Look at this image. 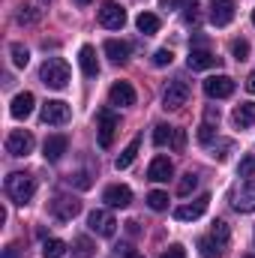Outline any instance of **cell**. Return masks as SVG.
Here are the masks:
<instances>
[{"label": "cell", "mask_w": 255, "mask_h": 258, "mask_svg": "<svg viewBox=\"0 0 255 258\" xmlns=\"http://www.w3.org/2000/svg\"><path fill=\"white\" fill-rule=\"evenodd\" d=\"M33 144H36V138L27 129H12L9 138H6V153L9 156H30L33 153Z\"/></svg>", "instance_id": "cell-4"}, {"label": "cell", "mask_w": 255, "mask_h": 258, "mask_svg": "<svg viewBox=\"0 0 255 258\" xmlns=\"http://www.w3.org/2000/svg\"><path fill=\"white\" fill-rule=\"evenodd\" d=\"M135 27H138L144 36H153V33H159L162 21H159V15H153V12H141V15L135 18Z\"/></svg>", "instance_id": "cell-23"}, {"label": "cell", "mask_w": 255, "mask_h": 258, "mask_svg": "<svg viewBox=\"0 0 255 258\" xmlns=\"http://www.w3.org/2000/svg\"><path fill=\"white\" fill-rule=\"evenodd\" d=\"M204 93L210 99H228L234 93V78H228V75H210L204 81Z\"/></svg>", "instance_id": "cell-7"}, {"label": "cell", "mask_w": 255, "mask_h": 258, "mask_svg": "<svg viewBox=\"0 0 255 258\" xmlns=\"http://www.w3.org/2000/svg\"><path fill=\"white\" fill-rule=\"evenodd\" d=\"M75 3H78V6H87V3H90V0H75Z\"/></svg>", "instance_id": "cell-45"}, {"label": "cell", "mask_w": 255, "mask_h": 258, "mask_svg": "<svg viewBox=\"0 0 255 258\" xmlns=\"http://www.w3.org/2000/svg\"><path fill=\"white\" fill-rule=\"evenodd\" d=\"M33 105H36V96H33L30 90H24V93H18V96L12 99L9 114H12L15 120H24V117H30V114H33Z\"/></svg>", "instance_id": "cell-15"}, {"label": "cell", "mask_w": 255, "mask_h": 258, "mask_svg": "<svg viewBox=\"0 0 255 258\" xmlns=\"http://www.w3.org/2000/svg\"><path fill=\"white\" fill-rule=\"evenodd\" d=\"M138 147H141V138H132V141L126 144V150H123V153L117 156V162H114V165H117V171H123V168H129V165L135 162V156H138Z\"/></svg>", "instance_id": "cell-25"}, {"label": "cell", "mask_w": 255, "mask_h": 258, "mask_svg": "<svg viewBox=\"0 0 255 258\" xmlns=\"http://www.w3.org/2000/svg\"><path fill=\"white\" fill-rule=\"evenodd\" d=\"M192 0H159L162 9H177V6H189Z\"/></svg>", "instance_id": "cell-42"}, {"label": "cell", "mask_w": 255, "mask_h": 258, "mask_svg": "<svg viewBox=\"0 0 255 258\" xmlns=\"http://www.w3.org/2000/svg\"><path fill=\"white\" fill-rule=\"evenodd\" d=\"M60 255H66V243L63 240L51 237V240L42 243V258H60Z\"/></svg>", "instance_id": "cell-27"}, {"label": "cell", "mask_w": 255, "mask_h": 258, "mask_svg": "<svg viewBox=\"0 0 255 258\" xmlns=\"http://www.w3.org/2000/svg\"><path fill=\"white\" fill-rule=\"evenodd\" d=\"M99 24L108 27V30H120V27L126 24V12H123V6L114 3V0H105V3L99 6Z\"/></svg>", "instance_id": "cell-5"}, {"label": "cell", "mask_w": 255, "mask_h": 258, "mask_svg": "<svg viewBox=\"0 0 255 258\" xmlns=\"http://www.w3.org/2000/svg\"><path fill=\"white\" fill-rule=\"evenodd\" d=\"M171 141H174V126L159 123V126L153 129V144H156V147H165V144H171Z\"/></svg>", "instance_id": "cell-28"}, {"label": "cell", "mask_w": 255, "mask_h": 258, "mask_svg": "<svg viewBox=\"0 0 255 258\" xmlns=\"http://www.w3.org/2000/svg\"><path fill=\"white\" fill-rule=\"evenodd\" d=\"M204 123H210V126L216 123V126H219V108H213V105H210V108L204 111Z\"/></svg>", "instance_id": "cell-41"}, {"label": "cell", "mask_w": 255, "mask_h": 258, "mask_svg": "<svg viewBox=\"0 0 255 258\" xmlns=\"http://www.w3.org/2000/svg\"><path fill=\"white\" fill-rule=\"evenodd\" d=\"M39 117H42L45 126H66V123L72 120V108L66 105L63 99H48V102L42 105Z\"/></svg>", "instance_id": "cell-3"}, {"label": "cell", "mask_w": 255, "mask_h": 258, "mask_svg": "<svg viewBox=\"0 0 255 258\" xmlns=\"http://www.w3.org/2000/svg\"><path fill=\"white\" fill-rule=\"evenodd\" d=\"M3 258H18V246H9V249H6V255Z\"/></svg>", "instance_id": "cell-44"}, {"label": "cell", "mask_w": 255, "mask_h": 258, "mask_svg": "<svg viewBox=\"0 0 255 258\" xmlns=\"http://www.w3.org/2000/svg\"><path fill=\"white\" fill-rule=\"evenodd\" d=\"M72 258H93V240L90 237H75L72 240Z\"/></svg>", "instance_id": "cell-26"}, {"label": "cell", "mask_w": 255, "mask_h": 258, "mask_svg": "<svg viewBox=\"0 0 255 258\" xmlns=\"http://www.w3.org/2000/svg\"><path fill=\"white\" fill-rule=\"evenodd\" d=\"M171 147H174V150H183V147H186V132H183V129H174V141H171Z\"/></svg>", "instance_id": "cell-40"}, {"label": "cell", "mask_w": 255, "mask_h": 258, "mask_svg": "<svg viewBox=\"0 0 255 258\" xmlns=\"http://www.w3.org/2000/svg\"><path fill=\"white\" fill-rule=\"evenodd\" d=\"M87 225H90V231H96L99 237H114V231H117V219H114L108 210H93V213L87 216Z\"/></svg>", "instance_id": "cell-6"}, {"label": "cell", "mask_w": 255, "mask_h": 258, "mask_svg": "<svg viewBox=\"0 0 255 258\" xmlns=\"http://www.w3.org/2000/svg\"><path fill=\"white\" fill-rule=\"evenodd\" d=\"M117 126H120V123H117V114L108 111V108H102V111H99V144H102V147H111Z\"/></svg>", "instance_id": "cell-12"}, {"label": "cell", "mask_w": 255, "mask_h": 258, "mask_svg": "<svg viewBox=\"0 0 255 258\" xmlns=\"http://www.w3.org/2000/svg\"><path fill=\"white\" fill-rule=\"evenodd\" d=\"M51 213L60 219V222H72L78 213H81V201L78 198H69V195H57L51 201Z\"/></svg>", "instance_id": "cell-9"}, {"label": "cell", "mask_w": 255, "mask_h": 258, "mask_svg": "<svg viewBox=\"0 0 255 258\" xmlns=\"http://www.w3.org/2000/svg\"><path fill=\"white\" fill-rule=\"evenodd\" d=\"M108 102L117 105V108L135 105V90H132V84H129V81H114L111 90H108Z\"/></svg>", "instance_id": "cell-11"}, {"label": "cell", "mask_w": 255, "mask_h": 258, "mask_svg": "<svg viewBox=\"0 0 255 258\" xmlns=\"http://www.w3.org/2000/svg\"><path fill=\"white\" fill-rule=\"evenodd\" d=\"M198 249H201V258H216V255H222V252L213 246V240H210V237H201V240H198Z\"/></svg>", "instance_id": "cell-35"}, {"label": "cell", "mask_w": 255, "mask_h": 258, "mask_svg": "<svg viewBox=\"0 0 255 258\" xmlns=\"http://www.w3.org/2000/svg\"><path fill=\"white\" fill-rule=\"evenodd\" d=\"M3 189L9 195V201L27 204V201L33 198V192H36V177H33V174H24V171H12V174L6 177Z\"/></svg>", "instance_id": "cell-1"}, {"label": "cell", "mask_w": 255, "mask_h": 258, "mask_svg": "<svg viewBox=\"0 0 255 258\" xmlns=\"http://www.w3.org/2000/svg\"><path fill=\"white\" fill-rule=\"evenodd\" d=\"M39 81L45 87H51V90H63L69 84V63L60 60V57H48L39 69Z\"/></svg>", "instance_id": "cell-2"}, {"label": "cell", "mask_w": 255, "mask_h": 258, "mask_svg": "<svg viewBox=\"0 0 255 258\" xmlns=\"http://www.w3.org/2000/svg\"><path fill=\"white\" fill-rule=\"evenodd\" d=\"M42 3H45V0H42Z\"/></svg>", "instance_id": "cell-48"}, {"label": "cell", "mask_w": 255, "mask_h": 258, "mask_svg": "<svg viewBox=\"0 0 255 258\" xmlns=\"http://www.w3.org/2000/svg\"><path fill=\"white\" fill-rule=\"evenodd\" d=\"M234 0H213L210 3V21L216 24V27H225V24H231L234 21Z\"/></svg>", "instance_id": "cell-14"}, {"label": "cell", "mask_w": 255, "mask_h": 258, "mask_svg": "<svg viewBox=\"0 0 255 258\" xmlns=\"http://www.w3.org/2000/svg\"><path fill=\"white\" fill-rule=\"evenodd\" d=\"M159 258H186V249H183L180 243H174V246H168V249H165Z\"/></svg>", "instance_id": "cell-38"}, {"label": "cell", "mask_w": 255, "mask_h": 258, "mask_svg": "<svg viewBox=\"0 0 255 258\" xmlns=\"http://www.w3.org/2000/svg\"><path fill=\"white\" fill-rule=\"evenodd\" d=\"M147 204H150V210H165L168 207V195L162 192V189H153V192L147 195Z\"/></svg>", "instance_id": "cell-31"}, {"label": "cell", "mask_w": 255, "mask_h": 258, "mask_svg": "<svg viewBox=\"0 0 255 258\" xmlns=\"http://www.w3.org/2000/svg\"><path fill=\"white\" fill-rule=\"evenodd\" d=\"M69 183H75L78 189H90V183H93V180H90V174H87V171H78V174H72V177H69Z\"/></svg>", "instance_id": "cell-36"}, {"label": "cell", "mask_w": 255, "mask_h": 258, "mask_svg": "<svg viewBox=\"0 0 255 258\" xmlns=\"http://www.w3.org/2000/svg\"><path fill=\"white\" fill-rule=\"evenodd\" d=\"M231 207H234L237 213H252L255 210V180H246L240 189H234Z\"/></svg>", "instance_id": "cell-10"}, {"label": "cell", "mask_w": 255, "mask_h": 258, "mask_svg": "<svg viewBox=\"0 0 255 258\" xmlns=\"http://www.w3.org/2000/svg\"><path fill=\"white\" fill-rule=\"evenodd\" d=\"M231 54H234V60H246L249 57V42L246 39H234L231 42Z\"/></svg>", "instance_id": "cell-34"}, {"label": "cell", "mask_w": 255, "mask_h": 258, "mask_svg": "<svg viewBox=\"0 0 255 258\" xmlns=\"http://www.w3.org/2000/svg\"><path fill=\"white\" fill-rule=\"evenodd\" d=\"M246 90H249V93H255V72L246 78Z\"/></svg>", "instance_id": "cell-43"}, {"label": "cell", "mask_w": 255, "mask_h": 258, "mask_svg": "<svg viewBox=\"0 0 255 258\" xmlns=\"http://www.w3.org/2000/svg\"><path fill=\"white\" fill-rule=\"evenodd\" d=\"M234 123L240 129L252 126L255 123V102H240V105L234 108Z\"/></svg>", "instance_id": "cell-24"}, {"label": "cell", "mask_w": 255, "mask_h": 258, "mask_svg": "<svg viewBox=\"0 0 255 258\" xmlns=\"http://www.w3.org/2000/svg\"><path fill=\"white\" fill-rule=\"evenodd\" d=\"M105 54L111 57V63H126L129 60V42H123V39H108L105 42Z\"/></svg>", "instance_id": "cell-22"}, {"label": "cell", "mask_w": 255, "mask_h": 258, "mask_svg": "<svg viewBox=\"0 0 255 258\" xmlns=\"http://www.w3.org/2000/svg\"><path fill=\"white\" fill-rule=\"evenodd\" d=\"M207 237L213 240V246H216L219 252H225V249H228V240H231V231H228V222H222V219H216Z\"/></svg>", "instance_id": "cell-21"}, {"label": "cell", "mask_w": 255, "mask_h": 258, "mask_svg": "<svg viewBox=\"0 0 255 258\" xmlns=\"http://www.w3.org/2000/svg\"><path fill=\"white\" fill-rule=\"evenodd\" d=\"M195 186H198V177L189 171V174H183V177H180V183H177V195H183V198H186Z\"/></svg>", "instance_id": "cell-32"}, {"label": "cell", "mask_w": 255, "mask_h": 258, "mask_svg": "<svg viewBox=\"0 0 255 258\" xmlns=\"http://www.w3.org/2000/svg\"><path fill=\"white\" fill-rule=\"evenodd\" d=\"M171 60H174V54H171L168 48H159V51L153 54V63H156V66H168Z\"/></svg>", "instance_id": "cell-37"}, {"label": "cell", "mask_w": 255, "mask_h": 258, "mask_svg": "<svg viewBox=\"0 0 255 258\" xmlns=\"http://www.w3.org/2000/svg\"><path fill=\"white\" fill-rule=\"evenodd\" d=\"M102 201H105L108 207H129V204H132V189L123 186V183H114V186H108V189L102 192Z\"/></svg>", "instance_id": "cell-16"}, {"label": "cell", "mask_w": 255, "mask_h": 258, "mask_svg": "<svg viewBox=\"0 0 255 258\" xmlns=\"http://www.w3.org/2000/svg\"><path fill=\"white\" fill-rule=\"evenodd\" d=\"M132 258H141V255H132Z\"/></svg>", "instance_id": "cell-47"}, {"label": "cell", "mask_w": 255, "mask_h": 258, "mask_svg": "<svg viewBox=\"0 0 255 258\" xmlns=\"http://www.w3.org/2000/svg\"><path fill=\"white\" fill-rule=\"evenodd\" d=\"M219 63V57L216 54H210L207 48H192L189 57H186V66H189L192 72H198V69H210V66Z\"/></svg>", "instance_id": "cell-19"}, {"label": "cell", "mask_w": 255, "mask_h": 258, "mask_svg": "<svg viewBox=\"0 0 255 258\" xmlns=\"http://www.w3.org/2000/svg\"><path fill=\"white\" fill-rule=\"evenodd\" d=\"M198 141H201V144H210V141H213V126H210V123H201V129H198Z\"/></svg>", "instance_id": "cell-39"}, {"label": "cell", "mask_w": 255, "mask_h": 258, "mask_svg": "<svg viewBox=\"0 0 255 258\" xmlns=\"http://www.w3.org/2000/svg\"><path fill=\"white\" fill-rule=\"evenodd\" d=\"M207 204H210V195H201V198H195L192 204H180V207L174 210V219H180V222L201 219V216H204V210H207Z\"/></svg>", "instance_id": "cell-13"}, {"label": "cell", "mask_w": 255, "mask_h": 258, "mask_svg": "<svg viewBox=\"0 0 255 258\" xmlns=\"http://www.w3.org/2000/svg\"><path fill=\"white\" fill-rule=\"evenodd\" d=\"M39 15H42V12H39L36 6L24 3V6L18 9V15H15V18H18V24H36V21H39Z\"/></svg>", "instance_id": "cell-30"}, {"label": "cell", "mask_w": 255, "mask_h": 258, "mask_svg": "<svg viewBox=\"0 0 255 258\" xmlns=\"http://www.w3.org/2000/svg\"><path fill=\"white\" fill-rule=\"evenodd\" d=\"M171 174H174V165H171L168 156H156L150 162V168H147V177L153 183H165V180H171Z\"/></svg>", "instance_id": "cell-17"}, {"label": "cell", "mask_w": 255, "mask_h": 258, "mask_svg": "<svg viewBox=\"0 0 255 258\" xmlns=\"http://www.w3.org/2000/svg\"><path fill=\"white\" fill-rule=\"evenodd\" d=\"M252 24H255V9H252Z\"/></svg>", "instance_id": "cell-46"}, {"label": "cell", "mask_w": 255, "mask_h": 258, "mask_svg": "<svg viewBox=\"0 0 255 258\" xmlns=\"http://www.w3.org/2000/svg\"><path fill=\"white\" fill-rule=\"evenodd\" d=\"M66 147H69V141H66V135H48L45 138V144H42V156L48 159V162H60L66 153Z\"/></svg>", "instance_id": "cell-18"}, {"label": "cell", "mask_w": 255, "mask_h": 258, "mask_svg": "<svg viewBox=\"0 0 255 258\" xmlns=\"http://www.w3.org/2000/svg\"><path fill=\"white\" fill-rule=\"evenodd\" d=\"M9 54H12V63L21 66V69L30 63V51H27V48H24L21 42H12V45H9Z\"/></svg>", "instance_id": "cell-29"}, {"label": "cell", "mask_w": 255, "mask_h": 258, "mask_svg": "<svg viewBox=\"0 0 255 258\" xmlns=\"http://www.w3.org/2000/svg\"><path fill=\"white\" fill-rule=\"evenodd\" d=\"M237 174H240V177H246V180H252V177H255V156H243V159H240Z\"/></svg>", "instance_id": "cell-33"}, {"label": "cell", "mask_w": 255, "mask_h": 258, "mask_svg": "<svg viewBox=\"0 0 255 258\" xmlns=\"http://www.w3.org/2000/svg\"><path fill=\"white\" fill-rule=\"evenodd\" d=\"M78 63H81V72H84L87 78L99 75V60H96L93 45H81V51H78Z\"/></svg>", "instance_id": "cell-20"}, {"label": "cell", "mask_w": 255, "mask_h": 258, "mask_svg": "<svg viewBox=\"0 0 255 258\" xmlns=\"http://www.w3.org/2000/svg\"><path fill=\"white\" fill-rule=\"evenodd\" d=\"M189 102V84L186 81H171L168 87H165V93H162V105L165 108H180V105H186Z\"/></svg>", "instance_id": "cell-8"}]
</instances>
